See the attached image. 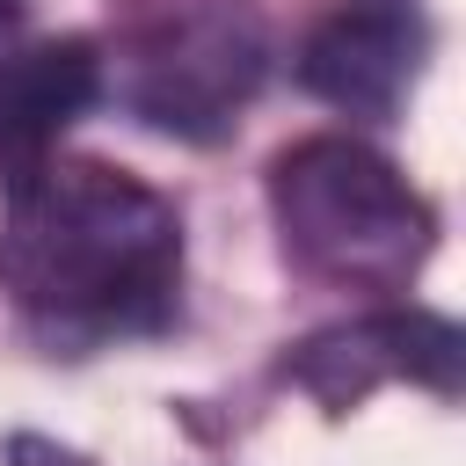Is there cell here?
I'll return each instance as SVG.
<instances>
[{"mask_svg":"<svg viewBox=\"0 0 466 466\" xmlns=\"http://www.w3.org/2000/svg\"><path fill=\"white\" fill-rule=\"evenodd\" d=\"M0 299L66 357L146 342L182 306V211L131 167L51 153L7 182Z\"/></svg>","mask_w":466,"mask_h":466,"instance_id":"obj_1","label":"cell"},{"mask_svg":"<svg viewBox=\"0 0 466 466\" xmlns=\"http://www.w3.org/2000/svg\"><path fill=\"white\" fill-rule=\"evenodd\" d=\"M284 262L335 291H408L437 248L430 197L364 138L313 131L269 160Z\"/></svg>","mask_w":466,"mask_h":466,"instance_id":"obj_2","label":"cell"},{"mask_svg":"<svg viewBox=\"0 0 466 466\" xmlns=\"http://www.w3.org/2000/svg\"><path fill=\"white\" fill-rule=\"evenodd\" d=\"M262 80L269 29L248 0H146L102 51V95H116L131 124L182 146L233 138Z\"/></svg>","mask_w":466,"mask_h":466,"instance_id":"obj_3","label":"cell"},{"mask_svg":"<svg viewBox=\"0 0 466 466\" xmlns=\"http://www.w3.org/2000/svg\"><path fill=\"white\" fill-rule=\"evenodd\" d=\"M459 328L430 306H371L357 320H335L306 342H291V357L277 364L299 393H313L328 415H350L357 400H371L379 386H430V393H459Z\"/></svg>","mask_w":466,"mask_h":466,"instance_id":"obj_4","label":"cell"},{"mask_svg":"<svg viewBox=\"0 0 466 466\" xmlns=\"http://www.w3.org/2000/svg\"><path fill=\"white\" fill-rule=\"evenodd\" d=\"M430 58L422 0H342L299 44V87L357 124H393Z\"/></svg>","mask_w":466,"mask_h":466,"instance_id":"obj_5","label":"cell"},{"mask_svg":"<svg viewBox=\"0 0 466 466\" xmlns=\"http://www.w3.org/2000/svg\"><path fill=\"white\" fill-rule=\"evenodd\" d=\"M102 102V44L51 36L0 58V189L58 153V138Z\"/></svg>","mask_w":466,"mask_h":466,"instance_id":"obj_6","label":"cell"},{"mask_svg":"<svg viewBox=\"0 0 466 466\" xmlns=\"http://www.w3.org/2000/svg\"><path fill=\"white\" fill-rule=\"evenodd\" d=\"M7 466H87V459L51 437H7Z\"/></svg>","mask_w":466,"mask_h":466,"instance_id":"obj_7","label":"cell"},{"mask_svg":"<svg viewBox=\"0 0 466 466\" xmlns=\"http://www.w3.org/2000/svg\"><path fill=\"white\" fill-rule=\"evenodd\" d=\"M22 29H29V0H0V58L22 44Z\"/></svg>","mask_w":466,"mask_h":466,"instance_id":"obj_8","label":"cell"}]
</instances>
